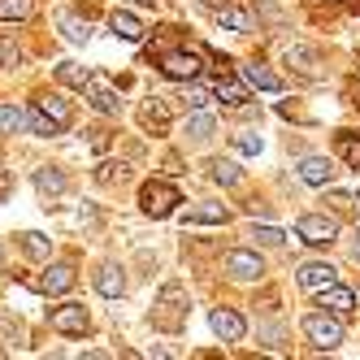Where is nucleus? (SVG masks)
<instances>
[{
  "instance_id": "obj_1",
  "label": "nucleus",
  "mask_w": 360,
  "mask_h": 360,
  "mask_svg": "<svg viewBox=\"0 0 360 360\" xmlns=\"http://www.w3.org/2000/svg\"><path fill=\"white\" fill-rule=\"evenodd\" d=\"M304 334H308V343L313 347H321V352H334L343 343V321H339V313H308L304 317Z\"/></svg>"
},
{
  "instance_id": "obj_2",
  "label": "nucleus",
  "mask_w": 360,
  "mask_h": 360,
  "mask_svg": "<svg viewBox=\"0 0 360 360\" xmlns=\"http://www.w3.org/2000/svg\"><path fill=\"white\" fill-rule=\"evenodd\" d=\"M174 204H183V195H178L174 183H161V178L143 183V191H139V209H143L148 217H169Z\"/></svg>"
},
{
  "instance_id": "obj_3",
  "label": "nucleus",
  "mask_w": 360,
  "mask_h": 360,
  "mask_svg": "<svg viewBox=\"0 0 360 360\" xmlns=\"http://www.w3.org/2000/svg\"><path fill=\"white\" fill-rule=\"evenodd\" d=\"M83 96L91 100V109H96V113H117V109H122V96H117V87H113L109 74H87Z\"/></svg>"
},
{
  "instance_id": "obj_4",
  "label": "nucleus",
  "mask_w": 360,
  "mask_h": 360,
  "mask_svg": "<svg viewBox=\"0 0 360 360\" xmlns=\"http://www.w3.org/2000/svg\"><path fill=\"white\" fill-rule=\"evenodd\" d=\"M295 235L304 243H313V248H326V243H334V235H339V221L326 217V213H304L295 221Z\"/></svg>"
},
{
  "instance_id": "obj_5",
  "label": "nucleus",
  "mask_w": 360,
  "mask_h": 360,
  "mask_svg": "<svg viewBox=\"0 0 360 360\" xmlns=\"http://www.w3.org/2000/svg\"><path fill=\"white\" fill-rule=\"evenodd\" d=\"M48 326H53L57 334H70V339H79V334H87L91 317H87V308L83 304H61L48 313Z\"/></svg>"
},
{
  "instance_id": "obj_6",
  "label": "nucleus",
  "mask_w": 360,
  "mask_h": 360,
  "mask_svg": "<svg viewBox=\"0 0 360 360\" xmlns=\"http://www.w3.org/2000/svg\"><path fill=\"white\" fill-rule=\"evenodd\" d=\"M226 274L235 278V282H256V278L265 274V261L252 248H235V252H226Z\"/></svg>"
},
{
  "instance_id": "obj_7",
  "label": "nucleus",
  "mask_w": 360,
  "mask_h": 360,
  "mask_svg": "<svg viewBox=\"0 0 360 360\" xmlns=\"http://www.w3.org/2000/svg\"><path fill=\"white\" fill-rule=\"evenodd\" d=\"M161 74H165V79H178V83H195L200 53H165L161 57Z\"/></svg>"
},
{
  "instance_id": "obj_8",
  "label": "nucleus",
  "mask_w": 360,
  "mask_h": 360,
  "mask_svg": "<svg viewBox=\"0 0 360 360\" xmlns=\"http://www.w3.org/2000/svg\"><path fill=\"white\" fill-rule=\"evenodd\" d=\"M209 326H213V334L221 343H239L243 334H248V321L235 313V308H213V317H209Z\"/></svg>"
},
{
  "instance_id": "obj_9",
  "label": "nucleus",
  "mask_w": 360,
  "mask_h": 360,
  "mask_svg": "<svg viewBox=\"0 0 360 360\" xmlns=\"http://www.w3.org/2000/svg\"><path fill=\"white\" fill-rule=\"evenodd\" d=\"M334 278H339V269L326 265V261H308V265H300V274H295V282H300L304 291H321V287H330Z\"/></svg>"
},
{
  "instance_id": "obj_10",
  "label": "nucleus",
  "mask_w": 360,
  "mask_h": 360,
  "mask_svg": "<svg viewBox=\"0 0 360 360\" xmlns=\"http://www.w3.org/2000/svg\"><path fill=\"white\" fill-rule=\"evenodd\" d=\"M74 278H79V274H74V265L61 261V265H48V274L35 282V287H39L44 295H65V291L74 287Z\"/></svg>"
},
{
  "instance_id": "obj_11",
  "label": "nucleus",
  "mask_w": 360,
  "mask_h": 360,
  "mask_svg": "<svg viewBox=\"0 0 360 360\" xmlns=\"http://www.w3.org/2000/svg\"><path fill=\"white\" fill-rule=\"evenodd\" d=\"M317 308H330V313L347 317L352 308H356V295H352L347 287H339V282H330V287H321V300H317Z\"/></svg>"
},
{
  "instance_id": "obj_12",
  "label": "nucleus",
  "mask_w": 360,
  "mask_h": 360,
  "mask_svg": "<svg viewBox=\"0 0 360 360\" xmlns=\"http://www.w3.org/2000/svg\"><path fill=\"white\" fill-rule=\"evenodd\" d=\"M300 178H304L308 187H330L334 183V165L326 157H304L300 161Z\"/></svg>"
},
{
  "instance_id": "obj_13",
  "label": "nucleus",
  "mask_w": 360,
  "mask_h": 360,
  "mask_svg": "<svg viewBox=\"0 0 360 360\" xmlns=\"http://www.w3.org/2000/svg\"><path fill=\"white\" fill-rule=\"evenodd\" d=\"M178 300H183V287H178V282H169V287L161 291V308H165V313H157V326H161V330L183 326V308H174Z\"/></svg>"
},
{
  "instance_id": "obj_14",
  "label": "nucleus",
  "mask_w": 360,
  "mask_h": 360,
  "mask_svg": "<svg viewBox=\"0 0 360 360\" xmlns=\"http://www.w3.org/2000/svg\"><path fill=\"white\" fill-rule=\"evenodd\" d=\"M109 27H113V35H122V39H143V22L135 18V13H126V9H113L109 13Z\"/></svg>"
},
{
  "instance_id": "obj_15",
  "label": "nucleus",
  "mask_w": 360,
  "mask_h": 360,
  "mask_svg": "<svg viewBox=\"0 0 360 360\" xmlns=\"http://www.w3.org/2000/svg\"><path fill=\"white\" fill-rule=\"evenodd\" d=\"M96 291H100V295H109V300H117V295L126 291L122 269H117V265H100V274H96Z\"/></svg>"
},
{
  "instance_id": "obj_16",
  "label": "nucleus",
  "mask_w": 360,
  "mask_h": 360,
  "mask_svg": "<svg viewBox=\"0 0 360 360\" xmlns=\"http://www.w3.org/2000/svg\"><path fill=\"white\" fill-rule=\"evenodd\" d=\"M39 109H44L48 117H53V122L61 126V131H65V126H70V100H61L57 91H48V96H39Z\"/></svg>"
},
{
  "instance_id": "obj_17",
  "label": "nucleus",
  "mask_w": 360,
  "mask_h": 360,
  "mask_svg": "<svg viewBox=\"0 0 360 360\" xmlns=\"http://www.w3.org/2000/svg\"><path fill=\"white\" fill-rule=\"evenodd\" d=\"M35 191H39L44 200L61 195V191H65V174H61V169H39V174H35Z\"/></svg>"
},
{
  "instance_id": "obj_18",
  "label": "nucleus",
  "mask_w": 360,
  "mask_h": 360,
  "mask_svg": "<svg viewBox=\"0 0 360 360\" xmlns=\"http://www.w3.org/2000/svg\"><path fill=\"white\" fill-rule=\"evenodd\" d=\"M243 79H248V87H261V91H282V79H278V74H269V70H261V65H243Z\"/></svg>"
},
{
  "instance_id": "obj_19",
  "label": "nucleus",
  "mask_w": 360,
  "mask_h": 360,
  "mask_svg": "<svg viewBox=\"0 0 360 360\" xmlns=\"http://www.w3.org/2000/svg\"><path fill=\"white\" fill-rule=\"evenodd\" d=\"M18 243H22V252H27V256H35V261H44V256L53 252V239L39 235V230H27V235H18Z\"/></svg>"
},
{
  "instance_id": "obj_20",
  "label": "nucleus",
  "mask_w": 360,
  "mask_h": 360,
  "mask_svg": "<svg viewBox=\"0 0 360 360\" xmlns=\"http://www.w3.org/2000/svg\"><path fill=\"white\" fill-rule=\"evenodd\" d=\"M165 122H169V113L161 105V96H152L148 105H143V126H148V131H165Z\"/></svg>"
},
{
  "instance_id": "obj_21",
  "label": "nucleus",
  "mask_w": 360,
  "mask_h": 360,
  "mask_svg": "<svg viewBox=\"0 0 360 360\" xmlns=\"http://www.w3.org/2000/svg\"><path fill=\"white\" fill-rule=\"evenodd\" d=\"M22 126H27V113L18 105H0V135H18Z\"/></svg>"
},
{
  "instance_id": "obj_22",
  "label": "nucleus",
  "mask_w": 360,
  "mask_h": 360,
  "mask_svg": "<svg viewBox=\"0 0 360 360\" xmlns=\"http://www.w3.org/2000/svg\"><path fill=\"white\" fill-rule=\"evenodd\" d=\"M27 126H31V131H35V135H48V139H53V135H61V126H57L53 117H48V113H44L39 105H35V109L27 113Z\"/></svg>"
},
{
  "instance_id": "obj_23",
  "label": "nucleus",
  "mask_w": 360,
  "mask_h": 360,
  "mask_svg": "<svg viewBox=\"0 0 360 360\" xmlns=\"http://www.w3.org/2000/svg\"><path fill=\"white\" fill-rule=\"evenodd\" d=\"M35 9V0H0V22H22V18H31Z\"/></svg>"
},
{
  "instance_id": "obj_24",
  "label": "nucleus",
  "mask_w": 360,
  "mask_h": 360,
  "mask_svg": "<svg viewBox=\"0 0 360 360\" xmlns=\"http://www.w3.org/2000/svg\"><path fill=\"white\" fill-rule=\"evenodd\" d=\"M57 83H65V87H79V91H83V83H87V70H83V65H74V61H61V65H57Z\"/></svg>"
},
{
  "instance_id": "obj_25",
  "label": "nucleus",
  "mask_w": 360,
  "mask_h": 360,
  "mask_svg": "<svg viewBox=\"0 0 360 360\" xmlns=\"http://www.w3.org/2000/svg\"><path fill=\"white\" fill-rule=\"evenodd\" d=\"M217 100H221V105H230V109H235V105H243V100H248V87L243 83H217Z\"/></svg>"
},
{
  "instance_id": "obj_26",
  "label": "nucleus",
  "mask_w": 360,
  "mask_h": 360,
  "mask_svg": "<svg viewBox=\"0 0 360 360\" xmlns=\"http://www.w3.org/2000/svg\"><path fill=\"white\" fill-rule=\"evenodd\" d=\"M339 152H343V161H347L352 169H360V135L343 131V135H339Z\"/></svg>"
},
{
  "instance_id": "obj_27",
  "label": "nucleus",
  "mask_w": 360,
  "mask_h": 360,
  "mask_svg": "<svg viewBox=\"0 0 360 360\" xmlns=\"http://www.w3.org/2000/svg\"><path fill=\"white\" fill-rule=\"evenodd\" d=\"M187 221H226V209L221 204H195V209H187Z\"/></svg>"
},
{
  "instance_id": "obj_28",
  "label": "nucleus",
  "mask_w": 360,
  "mask_h": 360,
  "mask_svg": "<svg viewBox=\"0 0 360 360\" xmlns=\"http://www.w3.org/2000/svg\"><path fill=\"white\" fill-rule=\"evenodd\" d=\"M217 18H221V27H226V31H252V18H248L243 9H221Z\"/></svg>"
},
{
  "instance_id": "obj_29",
  "label": "nucleus",
  "mask_w": 360,
  "mask_h": 360,
  "mask_svg": "<svg viewBox=\"0 0 360 360\" xmlns=\"http://www.w3.org/2000/svg\"><path fill=\"white\" fill-rule=\"evenodd\" d=\"M287 61H295V70H304V74L317 70V53H313V48H287Z\"/></svg>"
},
{
  "instance_id": "obj_30",
  "label": "nucleus",
  "mask_w": 360,
  "mask_h": 360,
  "mask_svg": "<svg viewBox=\"0 0 360 360\" xmlns=\"http://www.w3.org/2000/svg\"><path fill=\"white\" fill-rule=\"evenodd\" d=\"M213 178H217L221 187H235L243 174H239V165H235V161H213Z\"/></svg>"
},
{
  "instance_id": "obj_31",
  "label": "nucleus",
  "mask_w": 360,
  "mask_h": 360,
  "mask_svg": "<svg viewBox=\"0 0 360 360\" xmlns=\"http://www.w3.org/2000/svg\"><path fill=\"white\" fill-rule=\"evenodd\" d=\"M61 27H65V39H74V44H87L91 39V27L79 22V18H61Z\"/></svg>"
},
{
  "instance_id": "obj_32",
  "label": "nucleus",
  "mask_w": 360,
  "mask_h": 360,
  "mask_svg": "<svg viewBox=\"0 0 360 360\" xmlns=\"http://www.w3.org/2000/svg\"><path fill=\"white\" fill-rule=\"evenodd\" d=\"M187 135H191V139H209V135H213V113H195V117L187 122Z\"/></svg>"
},
{
  "instance_id": "obj_33",
  "label": "nucleus",
  "mask_w": 360,
  "mask_h": 360,
  "mask_svg": "<svg viewBox=\"0 0 360 360\" xmlns=\"http://www.w3.org/2000/svg\"><path fill=\"white\" fill-rule=\"evenodd\" d=\"M265 143H261V135H252V131H243V135H235V152H243V157H256Z\"/></svg>"
},
{
  "instance_id": "obj_34",
  "label": "nucleus",
  "mask_w": 360,
  "mask_h": 360,
  "mask_svg": "<svg viewBox=\"0 0 360 360\" xmlns=\"http://www.w3.org/2000/svg\"><path fill=\"white\" fill-rule=\"evenodd\" d=\"M252 239H256V243H269V248H278V243L287 239V235H282L278 226H256V230H252Z\"/></svg>"
},
{
  "instance_id": "obj_35",
  "label": "nucleus",
  "mask_w": 360,
  "mask_h": 360,
  "mask_svg": "<svg viewBox=\"0 0 360 360\" xmlns=\"http://www.w3.org/2000/svg\"><path fill=\"white\" fill-rule=\"evenodd\" d=\"M183 105L187 109H204V105H209V91H204V87H183Z\"/></svg>"
},
{
  "instance_id": "obj_36",
  "label": "nucleus",
  "mask_w": 360,
  "mask_h": 360,
  "mask_svg": "<svg viewBox=\"0 0 360 360\" xmlns=\"http://www.w3.org/2000/svg\"><path fill=\"white\" fill-rule=\"evenodd\" d=\"M122 174H126V169L109 161V165H100V174H96V178H100V183H113V178H117V183H122Z\"/></svg>"
},
{
  "instance_id": "obj_37",
  "label": "nucleus",
  "mask_w": 360,
  "mask_h": 360,
  "mask_svg": "<svg viewBox=\"0 0 360 360\" xmlns=\"http://www.w3.org/2000/svg\"><path fill=\"white\" fill-rule=\"evenodd\" d=\"M9 187H13V178H9L5 169H0V200H5V195H9Z\"/></svg>"
},
{
  "instance_id": "obj_38",
  "label": "nucleus",
  "mask_w": 360,
  "mask_h": 360,
  "mask_svg": "<svg viewBox=\"0 0 360 360\" xmlns=\"http://www.w3.org/2000/svg\"><path fill=\"white\" fill-rule=\"evenodd\" d=\"M356 261H360V230H356Z\"/></svg>"
},
{
  "instance_id": "obj_39",
  "label": "nucleus",
  "mask_w": 360,
  "mask_h": 360,
  "mask_svg": "<svg viewBox=\"0 0 360 360\" xmlns=\"http://www.w3.org/2000/svg\"><path fill=\"white\" fill-rule=\"evenodd\" d=\"M135 5H152V0H135Z\"/></svg>"
}]
</instances>
